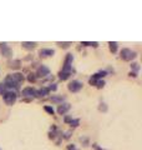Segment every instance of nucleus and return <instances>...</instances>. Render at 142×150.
Here are the masks:
<instances>
[{"label":"nucleus","mask_w":142,"mask_h":150,"mask_svg":"<svg viewBox=\"0 0 142 150\" xmlns=\"http://www.w3.org/2000/svg\"><path fill=\"white\" fill-rule=\"evenodd\" d=\"M108 45H110V50L112 51V53H116V50H117V43L116 41H110Z\"/></svg>","instance_id":"15"},{"label":"nucleus","mask_w":142,"mask_h":150,"mask_svg":"<svg viewBox=\"0 0 142 150\" xmlns=\"http://www.w3.org/2000/svg\"><path fill=\"white\" fill-rule=\"evenodd\" d=\"M44 109H45V110H46L47 112H49V114H51V115H53V114H54V112H55V110L53 109V108H50V106H45V108H44Z\"/></svg>","instance_id":"19"},{"label":"nucleus","mask_w":142,"mask_h":150,"mask_svg":"<svg viewBox=\"0 0 142 150\" xmlns=\"http://www.w3.org/2000/svg\"><path fill=\"white\" fill-rule=\"evenodd\" d=\"M81 45H86V46H95V48H96V46H97L98 44H97V43H95V41H93V43H87V41H82Z\"/></svg>","instance_id":"16"},{"label":"nucleus","mask_w":142,"mask_h":150,"mask_svg":"<svg viewBox=\"0 0 142 150\" xmlns=\"http://www.w3.org/2000/svg\"><path fill=\"white\" fill-rule=\"evenodd\" d=\"M69 90L70 91H72V93H77L80 91L82 89V83L81 81H79V80H72L70 84H69Z\"/></svg>","instance_id":"3"},{"label":"nucleus","mask_w":142,"mask_h":150,"mask_svg":"<svg viewBox=\"0 0 142 150\" xmlns=\"http://www.w3.org/2000/svg\"><path fill=\"white\" fill-rule=\"evenodd\" d=\"M27 80H29L30 83H34V81L36 80V76H35V75H34V74H30V75H29V76H27Z\"/></svg>","instance_id":"18"},{"label":"nucleus","mask_w":142,"mask_h":150,"mask_svg":"<svg viewBox=\"0 0 142 150\" xmlns=\"http://www.w3.org/2000/svg\"><path fill=\"white\" fill-rule=\"evenodd\" d=\"M70 108H71V105L69 104V103L61 104V105H59V108H58V112H59L60 115H64V114H66V112L70 110Z\"/></svg>","instance_id":"8"},{"label":"nucleus","mask_w":142,"mask_h":150,"mask_svg":"<svg viewBox=\"0 0 142 150\" xmlns=\"http://www.w3.org/2000/svg\"><path fill=\"white\" fill-rule=\"evenodd\" d=\"M131 68H132V69H134V70H135V71H138V70H140V65H138V64H137V63H134V64H132V65H131Z\"/></svg>","instance_id":"20"},{"label":"nucleus","mask_w":142,"mask_h":150,"mask_svg":"<svg viewBox=\"0 0 142 150\" xmlns=\"http://www.w3.org/2000/svg\"><path fill=\"white\" fill-rule=\"evenodd\" d=\"M21 45H22L24 49L31 50V49H34L36 46V43H31V41H24V43H21Z\"/></svg>","instance_id":"10"},{"label":"nucleus","mask_w":142,"mask_h":150,"mask_svg":"<svg viewBox=\"0 0 142 150\" xmlns=\"http://www.w3.org/2000/svg\"><path fill=\"white\" fill-rule=\"evenodd\" d=\"M0 50H1L3 55H4V56H6V58H9V56H11V54H13L11 49L9 48L8 44H5V43H1V44H0Z\"/></svg>","instance_id":"7"},{"label":"nucleus","mask_w":142,"mask_h":150,"mask_svg":"<svg viewBox=\"0 0 142 150\" xmlns=\"http://www.w3.org/2000/svg\"><path fill=\"white\" fill-rule=\"evenodd\" d=\"M47 89H49V91H51V90H56V84H53V85L49 86Z\"/></svg>","instance_id":"22"},{"label":"nucleus","mask_w":142,"mask_h":150,"mask_svg":"<svg viewBox=\"0 0 142 150\" xmlns=\"http://www.w3.org/2000/svg\"><path fill=\"white\" fill-rule=\"evenodd\" d=\"M90 84H91V85H96L97 88H103V85H105V81H103V80H93V79H90Z\"/></svg>","instance_id":"11"},{"label":"nucleus","mask_w":142,"mask_h":150,"mask_svg":"<svg viewBox=\"0 0 142 150\" xmlns=\"http://www.w3.org/2000/svg\"><path fill=\"white\" fill-rule=\"evenodd\" d=\"M22 96H31V98H35L36 96V90L34 88H31V86H27V88H24L22 89Z\"/></svg>","instance_id":"6"},{"label":"nucleus","mask_w":142,"mask_h":150,"mask_svg":"<svg viewBox=\"0 0 142 150\" xmlns=\"http://www.w3.org/2000/svg\"><path fill=\"white\" fill-rule=\"evenodd\" d=\"M64 100H65V96H63V95H60V96H53V98H51V101H53V103H61V104H63Z\"/></svg>","instance_id":"14"},{"label":"nucleus","mask_w":142,"mask_h":150,"mask_svg":"<svg viewBox=\"0 0 142 150\" xmlns=\"http://www.w3.org/2000/svg\"><path fill=\"white\" fill-rule=\"evenodd\" d=\"M39 54L41 58H47V56H53L55 54V51L53 49H41Z\"/></svg>","instance_id":"9"},{"label":"nucleus","mask_w":142,"mask_h":150,"mask_svg":"<svg viewBox=\"0 0 142 150\" xmlns=\"http://www.w3.org/2000/svg\"><path fill=\"white\" fill-rule=\"evenodd\" d=\"M8 76L10 78L14 83H16V84H20V83H22L24 80H25V78H24V75H22V74H20V73L10 74V75H8Z\"/></svg>","instance_id":"5"},{"label":"nucleus","mask_w":142,"mask_h":150,"mask_svg":"<svg viewBox=\"0 0 142 150\" xmlns=\"http://www.w3.org/2000/svg\"><path fill=\"white\" fill-rule=\"evenodd\" d=\"M58 45L61 46V48H69L71 45V43H60V41H58Z\"/></svg>","instance_id":"17"},{"label":"nucleus","mask_w":142,"mask_h":150,"mask_svg":"<svg viewBox=\"0 0 142 150\" xmlns=\"http://www.w3.org/2000/svg\"><path fill=\"white\" fill-rule=\"evenodd\" d=\"M71 126H77L79 125V120H70Z\"/></svg>","instance_id":"21"},{"label":"nucleus","mask_w":142,"mask_h":150,"mask_svg":"<svg viewBox=\"0 0 142 150\" xmlns=\"http://www.w3.org/2000/svg\"><path fill=\"white\" fill-rule=\"evenodd\" d=\"M50 74V69L45 67V65H41V67L37 69V71H36V75L35 76H39V78H45L47 76V75Z\"/></svg>","instance_id":"4"},{"label":"nucleus","mask_w":142,"mask_h":150,"mask_svg":"<svg viewBox=\"0 0 142 150\" xmlns=\"http://www.w3.org/2000/svg\"><path fill=\"white\" fill-rule=\"evenodd\" d=\"M3 99L5 101V104L8 105H13L14 103L16 100V94L14 93L13 90H9V91H5L3 94Z\"/></svg>","instance_id":"1"},{"label":"nucleus","mask_w":142,"mask_h":150,"mask_svg":"<svg viewBox=\"0 0 142 150\" xmlns=\"http://www.w3.org/2000/svg\"><path fill=\"white\" fill-rule=\"evenodd\" d=\"M105 75H106V71H98V73H96L95 75H92V78H91V79H93V80H97V79L103 78Z\"/></svg>","instance_id":"13"},{"label":"nucleus","mask_w":142,"mask_h":150,"mask_svg":"<svg viewBox=\"0 0 142 150\" xmlns=\"http://www.w3.org/2000/svg\"><path fill=\"white\" fill-rule=\"evenodd\" d=\"M136 56H137V54L130 49H122L121 50V58H122V60H125V62H130V60L135 59Z\"/></svg>","instance_id":"2"},{"label":"nucleus","mask_w":142,"mask_h":150,"mask_svg":"<svg viewBox=\"0 0 142 150\" xmlns=\"http://www.w3.org/2000/svg\"><path fill=\"white\" fill-rule=\"evenodd\" d=\"M49 93L50 91H49V89H47V88H41L40 90H36V96H45Z\"/></svg>","instance_id":"12"},{"label":"nucleus","mask_w":142,"mask_h":150,"mask_svg":"<svg viewBox=\"0 0 142 150\" xmlns=\"http://www.w3.org/2000/svg\"><path fill=\"white\" fill-rule=\"evenodd\" d=\"M69 150H77V149L75 148V145H70V146H69Z\"/></svg>","instance_id":"23"}]
</instances>
